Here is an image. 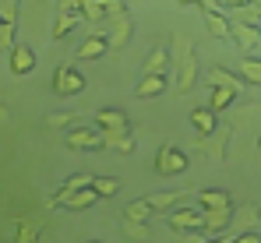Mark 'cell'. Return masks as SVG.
I'll return each instance as SVG.
<instances>
[{"mask_svg": "<svg viewBox=\"0 0 261 243\" xmlns=\"http://www.w3.org/2000/svg\"><path fill=\"white\" fill-rule=\"evenodd\" d=\"M67 145L78 148V152H95V148H102V130L99 127H71Z\"/></svg>", "mask_w": 261, "mask_h": 243, "instance_id": "obj_5", "label": "cell"}, {"mask_svg": "<svg viewBox=\"0 0 261 243\" xmlns=\"http://www.w3.org/2000/svg\"><path fill=\"white\" fill-rule=\"evenodd\" d=\"M233 99H237V92L233 88H212V113H219V110H229L233 106Z\"/></svg>", "mask_w": 261, "mask_h": 243, "instance_id": "obj_25", "label": "cell"}, {"mask_svg": "<svg viewBox=\"0 0 261 243\" xmlns=\"http://www.w3.org/2000/svg\"><path fill=\"white\" fill-rule=\"evenodd\" d=\"M0 32H4V21H0Z\"/></svg>", "mask_w": 261, "mask_h": 243, "instance_id": "obj_36", "label": "cell"}, {"mask_svg": "<svg viewBox=\"0 0 261 243\" xmlns=\"http://www.w3.org/2000/svg\"><path fill=\"white\" fill-rule=\"evenodd\" d=\"M110 53V42H106V36H99V32H92L82 46H78V57L82 60H99V57H106Z\"/></svg>", "mask_w": 261, "mask_h": 243, "instance_id": "obj_12", "label": "cell"}, {"mask_svg": "<svg viewBox=\"0 0 261 243\" xmlns=\"http://www.w3.org/2000/svg\"><path fill=\"white\" fill-rule=\"evenodd\" d=\"M18 4L21 0H0V21L4 25H14L18 21Z\"/></svg>", "mask_w": 261, "mask_h": 243, "instance_id": "obj_27", "label": "cell"}, {"mask_svg": "<svg viewBox=\"0 0 261 243\" xmlns=\"http://www.w3.org/2000/svg\"><path fill=\"white\" fill-rule=\"evenodd\" d=\"M78 11H57V21H53V39H64L74 25H78Z\"/></svg>", "mask_w": 261, "mask_h": 243, "instance_id": "obj_16", "label": "cell"}, {"mask_svg": "<svg viewBox=\"0 0 261 243\" xmlns=\"http://www.w3.org/2000/svg\"><path fill=\"white\" fill-rule=\"evenodd\" d=\"M78 120H82L78 113H49V117H46V123L57 127V130H60V127H71V123H78Z\"/></svg>", "mask_w": 261, "mask_h": 243, "instance_id": "obj_28", "label": "cell"}, {"mask_svg": "<svg viewBox=\"0 0 261 243\" xmlns=\"http://www.w3.org/2000/svg\"><path fill=\"white\" fill-rule=\"evenodd\" d=\"M92 191H95L99 198H113V194L120 191V180H113V176H95V180H92Z\"/></svg>", "mask_w": 261, "mask_h": 243, "instance_id": "obj_24", "label": "cell"}, {"mask_svg": "<svg viewBox=\"0 0 261 243\" xmlns=\"http://www.w3.org/2000/svg\"><path fill=\"white\" fill-rule=\"evenodd\" d=\"M229 222H233V204H229V208H208V211H205V233H208V236L222 233Z\"/></svg>", "mask_w": 261, "mask_h": 243, "instance_id": "obj_10", "label": "cell"}, {"mask_svg": "<svg viewBox=\"0 0 261 243\" xmlns=\"http://www.w3.org/2000/svg\"><path fill=\"white\" fill-rule=\"evenodd\" d=\"M208 85H212V88H233L237 95H244V81L237 78V74H229L226 67H212V71H208Z\"/></svg>", "mask_w": 261, "mask_h": 243, "instance_id": "obj_13", "label": "cell"}, {"mask_svg": "<svg viewBox=\"0 0 261 243\" xmlns=\"http://www.w3.org/2000/svg\"><path fill=\"white\" fill-rule=\"evenodd\" d=\"M194 4H201V7H205V14H226V7H222L219 0H194Z\"/></svg>", "mask_w": 261, "mask_h": 243, "instance_id": "obj_30", "label": "cell"}, {"mask_svg": "<svg viewBox=\"0 0 261 243\" xmlns=\"http://www.w3.org/2000/svg\"><path fill=\"white\" fill-rule=\"evenodd\" d=\"M170 60L176 67V92H191L194 81H198V64H194V42L187 36L173 32V42H170Z\"/></svg>", "mask_w": 261, "mask_h": 243, "instance_id": "obj_1", "label": "cell"}, {"mask_svg": "<svg viewBox=\"0 0 261 243\" xmlns=\"http://www.w3.org/2000/svg\"><path fill=\"white\" fill-rule=\"evenodd\" d=\"M92 180H95L92 173H74V176H71V180H67L53 198H64V194H74V191H85V187H92Z\"/></svg>", "mask_w": 261, "mask_h": 243, "instance_id": "obj_21", "label": "cell"}, {"mask_svg": "<svg viewBox=\"0 0 261 243\" xmlns=\"http://www.w3.org/2000/svg\"><path fill=\"white\" fill-rule=\"evenodd\" d=\"M219 4H222V7H233V4H237V0H219Z\"/></svg>", "mask_w": 261, "mask_h": 243, "instance_id": "obj_33", "label": "cell"}, {"mask_svg": "<svg viewBox=\"0 0 261 243\" xmlns=\"http://www.w3.org/2000/svg\"><path fill=\"white\" fill-rule=\"evenodd\" d=\"M124 233H127L130 240H145L148 236V226L145 222H134V219H124Z\"/></svg>", "mask_w": 261, "mask_h": 243, "instance_id": "obj_29", "label": "cell"}, {"mask_svg": "<svg viewBox=\"0 0 261 243\" xmlns=\"http://www.w3.org/2000/svg\"><path fill=\"white\" fill-rule=\"evenodd\" d=\"M53 92H57V95H64V99L82 95V92H85V74H82L78 67H71V64L57 67V71H53Z\"/></svg>", "mask_w": 261, "mask_h": 243, "instance_id": "obj_2", "label": "cell"}, {"mask_svg": "<svg viewBox=\"0 0 261 243\" xmlns=\"http://www.w3.org/2000/svg\"><path fill=\"white\" fill-rule=\"evenodd\" d=\"M240 78L261 88V57H244L240 60Z\"/></svg>", "mask_w": 261, "mask_h": 243, "instance_id": "obj_18", "label": "cell"}, {"mask_svg": "<svg viewBox=\"0 0 261 243\" xmlns=\"http://www.w3.org/2000/svg\"><path fill=\"white\" fill-rule=\"evenodd\" d=\"M88 243H99V240H88Z\"/></svg>", "mask_w": 261, "mask_h": 243, "instance_id": "obj_37", "label": "cell"}, {"mask_svg": "<svg viewBox=\"0 0 261 243\" xmlns=\"http://www.w3.org/2000/svg\"><path fill=\"white\" fill-rule=\"evenodd\" d=\"M198 204H201V211H208V208H229V194L226 191H198Z\"/></svg>", "mask_w": 261, "mask_h": 243, "instance_id": "obj_17", "label": "cell"}, {"mask_svg": "<svg viewBox=\"0 0 261 243\" xmlns=\"http://www.w3.org/2000/svg\"><path fill=\"white\" fill-rule=\"evenodd\" d=\"M187 169V152H180L176 145H163L155 152V173L159 176H180Z\"/></svg>", "mask_w": 261, "mask_h": 243, "instance_id": "obj_3", "label": "cell"}, {"mask_svg": "<svg viewBox=\"0 0 261 243\" xmlns=\"http://www.w3.org/2000/svg\"><path fill=\"white\" fill-rule=\"evenodd\" d=\"M258 152H261V138H258Z\"/></svg>", "mask_w": 261, "mask_h": 243, "instance_id": "obj_35", "label": "cell"}, {"mask_svg": "<svg viewBox=\"0 0 261 243\" xmlns=\"http://www.w3.org/2000/svg\"><path fill=\"white\" fill-rule=\"evenodd\" d=\"M205 21H208V29H212L216 39H233V25H229L226 14H205Z\"/></svg>", "mask_w": 261, "mask_h": 243, "instance_id": "obj_19", "label": "cell"}, {"mask_svg": "<svg viewBox=\"0 0 261 243\" xmlns=\"http://www.w3.org/2000/svg\"><path fill=\"white\" fill-rule=\"evenodd\" d=\"M233 25V39L240 42V49H254L261 42V29L258 25H247V21H229Z\"/></svg>", "mask_w": 261, "mask_h": 243, "instance_id": "obj_11", "label": "cell"}, {"mask_svg": "<svg viewBox=\"0 0 261 243\" xmlns=\"http://www.w3.org/2000/svg\"><path fill=\"white\" fill-rule=\"evenodd\" d=\"M166 92V78H159V74H145L141 85H138V99H155V95H163Z\"/></svg>", "mask_w": 261, "mask_h": 243, "instance_id": "obj_15", "label": "cell"}, {"mask_svg": "<svg viewBox=\"0 0 261 243\" xmlns=\"http://www.w3.org/2000/svg\"><path fill=\"white\" fill-rule=\"evenodd\" d=\"M92 123H95L99 130H130L127 113H124V110H113V106H106V110H95Z\"/></svg>", "mask_w": 261, "mask_h": 243, "instance_id": "obj_7", "label": "cell"}, {"mask_svg": "<svg viewBox=\"0 0 261 243\" xmlns=\"http://www.w3.org/2000/svg\"><path fill=\"white\" fill-rule=\"evenodd\" d=\"M36 236H39V226L29 222V219H21L18 222V243H36Z\"/></svg>", "mask_w": 261, "mask_h": 243, "instance_id": "obj_26", "label": "cell"}, {"mask_svg": "<svg viewBox=\"0 0 261 243\" xmlns=\"http://www.w3.org/2000/svg\"><path fill=\"white\" fill-rule=\"evenodd\" d=\"M233 243H261V229H251V233H240V240Z\"/></svg>", "mask_w": 261, "mask_h": 243, "instance_id": "obj_31", "label": "cell"}, {"mask_svg": "<svg viewBox=\"0 0 261 243\" xmlns=\"http://www.w3.org/2000/svg\"><path fill=\"white\" fill-rule=\"evenodd\" d=\"M184 201V191H163V194H148V208H173Z\"/></svg>", "mask_w": 261, "mask_h": 243, "instance_id": "obj_22", "label": "cell"}, {"mask_svg": "<svg viewBox=\"0 0 261 243\" xmlns=\"http://www.w3.org/2000/svg\"><path fill=\"white\" fill-rule=\"evenodd\" d=\"M170 67H173V60H170V46H155L148 57H145V74H159V78H166L170 74Z\"/></svg>", "mask_w": 261, "mask_h": 243, "instance_id": "obj_8", "label": "cell"}, {"mask_svg": "<svg viewBox=\"0 0 261 243\" xmlns=\"http://www.w3.org/2000/svg\"><path fill=\"white\" fill-rule=\"evenodd\" d=\"M102 148L127 155V152H134V134L130 130H102Z\"/></svg>", "mask_w": 261, "mask_h": 243, "instance_id": "obj_9", "label": "cell"}, {"mask_svg": "<svg viewBox=\"0 0 261 243\" xmlns=\"http://www.w3.org/2000/svg\"><path fill=\"white\" fill-rule=\"evenodd\" d=\"M191 123H194L198 134L208 138V134L216 130V113H212V110H194V113H191Z\"/></svg>", "mask_w": 261, "mask_h": 243, "instance_id": "obj_20", "label": "cell"}, {"mask_svg": "<svg viewBox=\"0 0 261 243\" xmlns=\"http://www.w3.org/2000/svg\"><path fill=\"white\" fill-rule=\"evenodd\" d=\"M106 4H127V0H106Z\"/></svg>", "mask_w": 261, "mask_h": 243, "instance_id": "obj_34", "label": "cell"}, {"mask_svg": "<svg viewBox=\"0 0 261 243\" xmlns=\"http://www.w3.org/2000/svg\"><path fill=\"white\" fill-rule=\"evenodd\" d=\"M78 14L85 18L88 25H102L106 21V0H82L78 4Z\"/></svg>", "mask_w": 261, "mask_h": 243, "instance_id": "obj_14", "label": "cell"}, {"mask_svg": "<svg viewBox=\"0 0 261 243\" xmlns=\"http://www.w3.org/2000/svg\"><path fill=\"white\" fill-rule=\"evenodd\" d=\"M82 0H57V11H78Z\"/></svg>", "mask_w": 261, "mask_h": 243, "instance_id": "obj_32", "label": "cell"}, {"mask_svg": "<svg viewBox=\"0 0 261 243\" xmlns=\"http://www.w3.org/2000/svg\"><path fill=\"white\" fill-rule=\"evenodd\" d=\"M166 222L173 233H198V229H205V211L201 208H176Z\"/></svg>", "mask_w": 261, "mask_h": 243, "instance_id": "obj_4", "label": "cell"}, {"mask_svg": "<svg viewBox=\"0 0 261 243\" xmlns=\"http://www.w3.org/2000/svg\"><path fill=\"white\" fill-rule=\"evenodd\" d=\"M7 67H11V74H29V71H36V49L32 46H25V42H14V49L7 53Z\"/></svg>", "mask_w": 261, "mask_h": 243, "instance_id": "obj_6", "label": "cell"}, {"mask_svg": "<svg viewBox=\"0 0 261 243\" xmlns=\"http://www.w3.org/2000/svg\"><path fill=\"white\" fill-rule=\"evenodd\" d=\"M152 215V208H148V198H134V201L124 208V219H134V222H145Z\"/></svg>", "mask_w": 261, "mask_h": 243, "instance_id": "obj_23", "label": "cell"}]
</instances>
